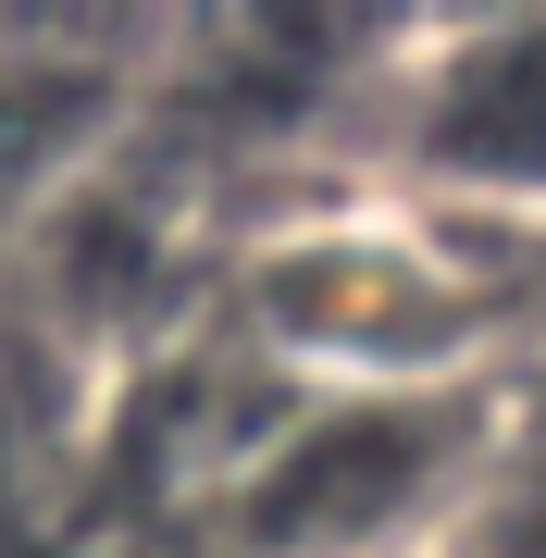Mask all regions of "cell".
Masks as SVG:
<instances>
[{"label":"cell","mask_w":546,"mask_h":558,"mask_svg":"<svg viewBox=\"0 0 546 558\" xmlns=\"http://www.w3.org/2000/svg\"><path fill=\"white\" fill-rule=\"evenodd\" d=\"M447 459H460L447 398H348L324 422H299L274 459H248L236 521L262 558H385L447 497Z\"/></svg>","instance_id":"6da1fadb"},{"label":"cell","mask_w":546,"mask_h":558,"mask_svg":"<svg viewBox=\"0 0 546 558\" xmlns=\"http://www.w3.org/2000/svg\"><path fill=\"white\" fill-rule=\"evenodd\" d=\"M274 311H286V336H299L311 360H361V373H423V360L447 348V286L423 274V260H385L361 236H336V248H286L274 260Z\"/></svg>","instance_id":"7a4b0ae2"},{"label":"cell","mask_w":546,"mask_h":558,"mask_svg":"<svg viewBox=\"0 0 546 558\" xmlns=\"http://www.w3.org/2000/svg\"><path fill=\"white\" fill-rule=\"evenodd\" d=\"M435 161L485 186H546V25L485 38L435 87Z\"/></svg>","instance_id":"3957f363"}]
</instances>
